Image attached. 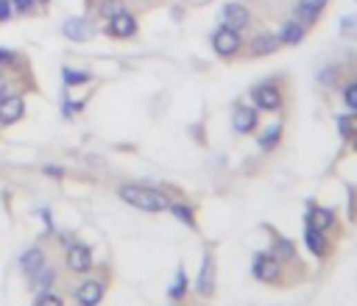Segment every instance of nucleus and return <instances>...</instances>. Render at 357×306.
Instances as JSON below:
<instances>
[{"label":"nucleus","mask_w":357,"mask_h":306,"mask_svg":"<svg viewBox=\"0 0 357 306\" xmlns=\"http://www.w3.org/2000/svg\"><path fill=\"white\" fill-rule=\"evenodd\" d=\"M117 195H120V201H126L128 206H134V209H139V212L157 214V212H168V209H171V198H168L165 192L154 190V187L123 184V187L117 190Z\"/></svg>","instance_id":"obj_1"},{"label":"nucleus","mask_w":357,"mask_h":306,"mask_svg":"<svg viewBox=\"0 0 357 306\" xmlns=\"http://www.w3.org/2000/svg\"><path fill=\"white\" fill-rule=\"evenodd\" d=\"M212 48H215V53H218L221 59H232V56H238V53H240V48H243L240 31H235V28H229V26L215 28V34H212Z\"/></svg>","instance_id":"obj_2"},{"label":"nucleus","mask_w":357,"mask_h":306,"mask_svg":"<svg viewBox=\"0 0 357 306\" xmlns=\"http://www.w3.org/2000/svg\"><path fill=\"white\" fill-rule=\"evenodd\" d=\"M106 34L115 37V39H131L137 34V17L131 12H117L115 17H109V26H106Z\"/></svg>","instance_id":"obj_3"},{"label":"nucleus","mask_w":357,"mask_h":306,"mask_svg":"<svg viewBox=\"0 0 357 306\" xmlns=\"http://www.w3.org/2000/svg\"><path fill=\"white\" fill-rule=\"evenodd\" d=\"M251 273H254V278H260L265 284H273V281H279V273H282L279 259L273 254H257L254 265H251Z\"/></svg>","instance_id":"obj_4"},{"label":"nucleus","mask_w":357,"mask_h":306,"mask_svg":"<svg viewBox=\"0 0 357 306\" xmlns=\"http://www.w3.org/2000/svg\"><path fill=\"white\" fill-rule=\"evenodd\" d=\"M215 273H218V265H215V256L212 254H204V265H201V273H198V295L201 298H212L215 295Z\"/></svg>","instance_id":"obj_5"},{"label":"nucleus","mask_w":357,"mask_h":306,"mask_svg":"<svg viewBox=\"0 0 357 306\" xmlns=\"http://www.w3.org/2000/svg\"><path fill=\"white\" fill-rule=\"evenodd\" d=\"M254 103L262 109V112H279L282 109V90L276 84H260L254 87Z\"/></svg>","instance_id":"obj_6"},{"label":"nucleus","mask_w":357,"mask_h":306,"mask_svg":"<svg viewBox=\"0 0 357 306\" xmlns=\"http://www.w3.org/2000/svg\"><path fill=\"white\" fill-rule=\"evenodd\" d=\"M61 34H64L70 42H90L93 34H95V28H93V23H90L87 17H70V20H64Z\"/></svg>","instance_id":"obj_7"},{"label":"nucleus","mask_w":357,"mask_h":306,"mask_svg":"<svg viewBox=\"0 0 357 306\" xmlns=\"http://www.w3.org/2000/svg\"><path fill=\"white\" fill-rule=\"evenodd\" d=\"M64 262H67V267L73 270V273H87V270L93 267V251H90L87 245L76 243V245H70V248H67Z\"/></svg>","instance_id":"obj_8"},{"label":"nucleus","mask_w":357,"mask_h":306,"mask_svg":"<svg viewBox=\"0 0 357 306\" xmlns=\"http://www.w3.org/2000/svg\"><path fill=\"white\" fill-rule=\"evenodd\" d=\"M26 112V103L20 95H3L0 98V125H15Z\"/></svg>","instance_id":"obj_9"},{"label":"nucleus","mask_w":357,"mask_h":306,"mask_svg":"<svg viewBox=\"0 0 357 306\" xmlns=\"http://www.w3.org/2000/svg\"><path fill=\"white\" fill-rule=\"evenodd\" d=\"M221 23L229 26V28H235V31H243L251 23V12L243 3H226L224 12H221Z\"/></svg>","instance_id":"obj_10"},{"label":"nucleus","mask_w":357,"mask_h":306,"mask_svg":"<svg viewBox=\"0 0 357 306\" xmlns=\"http://www.w3.org/2000/svg\"><path fill=\"white\" fill-rule=\"evenodd\" d=\"M104 292H106V287L98 278H87L76 289V300H79V306H98L104 300Z\"/></svg>","instance_id":"obj_11"},{"label":"nucleus","mask_w":357,"mask_h":306,"mask_svg":"<svg viewBox=\"0 0 357 306\" xmlns=\"http://www.w3.org/2000/svg\"><path fill=\"white\" fill-rule=\"evenodd\" d=\"M329 0H299V6H296V20L302 26H313L318 20V14L327 9Z\"/></svg>","instance_id":"obj_12"},{"label":"nucleus","mask_w":357,"mask_h":306,"mask_svg":"<svg viewBox=\"0 0 357 306\" xmlns=\"http://www.w3.org/2000/svg\"><path fill=\"white\" fill-rule=\"evenodd\" d=\"M305 34H307V26H302L299 20H288L279 28L276 39H279V45H299L305 39Z\"/></svg>","instance_id":"obj_13"},{"label":"nucleus","mask_w":357,"mask_h":306,"mask_svg":"<svg viewBox=\"0 0 357 306\" xmlns=\"http://www.w3.org/2000/svg\"><path fill=\"white\" fill-rule=\"evenodd\" d=\"M279 50V39L276 34H257L251 42H249V56H271Z\"/></svg>","instance_id":"obj_14"},{"label":"nucleus","mask_w":357,"mask_h":306,"mask_svg":"<svg viewBox=\"0 0 357 306\" xmlns=\"http://www.w3.org/2000/svg\"><path fill=\"white\" fill-rule=\"evenodd\" d=\"M232 125L238 134H251L257 128V109L251 106H238L235 109V117H232Z\"/></svg>","instance_id":"obj_15"},{"label":"nucleus","mask_w":357,"mask_h":306,"mask_svg":"<svg viewBox=\"0 0 357 306\" xmlns=\"http://www.w3.org/2000/svg\"><path fill=\"white\" fill-rule=\"evenodd\" d=\"M305 243H307V248L313 251V256H318V259H324L327 254H329V245H327V234H321V232H316V228H305Z\"/></svg>","instance_id":"obj_16"},{"label":"nucleus","mask_w":357,"mask_h":306,"mask_svg":"<svg viewBox=\"0 0 357 306\" xmlns=\"http://www.w3.org/2000/svg\"><path fill=\"white\" fill-rule=\"evenodd\" d=\"M307 225L316 228V232H321V234H327L329 228L335 225V212H329V209H313L310 217H307Z\"/></svg>","instance_id":"obj_17"},{"label":"nucleus","mask_w":357,"mask_h":306,"mask_svg":"<svg viewBox=\"0 0 357 306\" xmlns=\"http://www.w3.org/2000/svg\"><path fill=\"white\" fill-rule=\"evenodd\" d=\"M20 267H23V273H26V276H34L39 267H45V254H42V248H31V251H26V254L20 256Z\"/></svg>","instance_id":"obj_18"},{"label":"nucleus","mask_w":357,"mask_h":306,"mask_svg":"<svg viewBox=\"0 0 357 306\" xmlns=\"http://www.w3.org/2000/svg\"><path fill=\"white\" fill-rule=\"evenodd\" d=\"M279 142H282V125H279V123L271 125V128L260 136V147H262V150H273Z\"/></svg>","instance_id":"obj_19"},{"label":"nucleus","mask_w":357,"mask_h":306,"mask_svg":"<svg viewBox=\"0 0 357 306\" xmlns=\"http://www.w3.org/2000/svg\"><path fill=\"white\" fill-rule=\"evenodd\" d=\"M184 292H187V276H184V267H179L176 281H173V287L168 289V295H171V300H182Z\"/></svg>","instance_id":"obj_20"},{"label":"nucleus","mask_w":357,"mask_h":306,"mask_svg":"<svg viewBox=\"0 0 357 306\" xmlns=\"http://www.w3.org/2000/svg\"><path fill=\"white\" fill-rule=\"evenodd\" d=\"M87 81H90V72L64 67V84H67V87H79V84H87Z\"/></svg>","instance_id":"obj_21"},{"label":"nucleus","mask_w":357,"mask_h":306,"mask_svg":"<svg viewBox=\"0 0 357 306\" xmlns=\"http://www.w3.org/2000/svg\"><path fill=\"white\" fill-rule=\"evenodd\" d=\"M31 284H34L37 289H48V287L53 284V270H50V267H39V270L31 276Z\"/></svg>","instance_id":"obj_22"},{"label":"nucleus","mask_w":357,"mask_h":306,"mask_svg":"<svg viewBox=\"0 0 357 306\" xmlns=\"http://www.w3.org/2000/svg\"><path fill=\"white\" fill-rule=\"evenodd\" d=\"M126 6H123V0H101V6H98V12H101V17H115L117 12H123Z\"/></svg>","instance_id":"obj_23"},{"label":"nucleus","mask_w":357,"mask_h":306,"mask_svg":"<svg viewBox=\"0 0 357 306\" xmlns=\"http://www.w3.org/2000/svg\"><path fill=\"white\" fill-rule=\"evenodd\" d=\"M171 212L182 220V223H187V225H195V214H193V209L190 206H182V203H171Z\"/></svg>","instance_id":"obj_24"},{"label":"nucleus","mask_w":357,"mask_h":306,"mask_svg":"<svg viewBox=\"0 0 357 306\" xmlns=\"http://www.w3.org/2000/svg\"><path fill=\"white\" fill-rule=\"evenodd\" d=\"M273 256L276 259H293V245L288 240H276L273 243Z\"/></svg>","instance_id":"obj_25"},{"label":"nucleus","mask_w":357,"mask_h":306,"mask_svg":"<svg viewBox=\"0 0 357 306\" xmlns=\"http://www.w3.org/2000/svg\"><path fill=\"white\" fill-rule=\"evenodd\" d=\"M343 103H346L349 112H357V81L343 90Z\"/></svg>","instance_id":"obj_26"},{"label":"nucleus","mask_w":357,"mask_h":306,"mask_svg":"<svg viewBox=\"0 0 357 306\" xmlns=\"http://www.w3.org/2000/svg\"><path fill=\"white\" fill-rule=\"evenodd\" d=\"M37 9V0H12V12L17 14H31Z\"/></svg>","instance_id":"obj_27"},{"label":"nucleus","mask_w":357,"mask_h":306,"mask_svg":"<svg viewBox=\"0 0 357 306\" xmlns=\"http://www.w3.org/2000/svg\"><path fill=\"white\" fill-rule=\"evenodd\" d=\"M34 306H64L61 303V298L59 295H53V292H42L39 298H37V303Z\"/></svg>","instance_id":"obj_28"},{"label":"nucleus","mask_w":357,"mask_h":306,"mask_svg":"<svg viewBox=\"0 0 357 306\" xmlns=\"http://www.w3.org/2000/svg\"><path fill=\"white\" fill-rule=\"evenodd\" d=\"M12 20V0H0V23Z\"/></svg>","instance_id":"obj_29"},{"label":"nucleus","mask_w":357,"mask_h":306,"mask_svg":"<svg viewBox=\"0 0 357 306\" xmlns=\"http://www.w3.org/2000/svg\"><path fill=\"white\" fill-rule=\"evenodd\" d=\"M3 64H15V53L6 50V48H0V67H3Z\"/></svg>","instance_id":"obj_30"},{"label":"nucleus","mask_w":357,"mask_h":306,"mask_svg":"<svg viewBox=\"0 0 357 306\" xmlns=\"http://www.w3.org/2000/svg\"><path fill=\"white\" fill-rule=\"evenodd\" d=\"M3 95H9V79L0 72V98H3Z\"/></svg>","instance_id":"obj_31"},{"label":"nucleus","mask_w":357,"mask_h":306,"mask_svg":"<svg viewBox=\"0 0 357 306\" xmlns=\"http://www.w3.org/2000/svg\"><path fill=\"white\" fill-rule=\"evenodd\" d=\"M45 173H48V176H61V170H59V167H53V165H48V167H45Z\"/></svg>","instance_id":"obj_32"},{"label":"nucleus","mask_w":357,"mask_h":306,"mask_svg":"<svg viewBox=\"0 0 357 306\" xmlns=\"http://www.w3.org/2000/svg\"><path fill=\"white\" fill-rule=\"evenodd\" d=\"M37 3H42V6H48V3H50V0H37Z\"/></svg>","instance_id":"obj_33"},{"label":"nucleus","mask_w":357,"mask_h":306,"mask_svg":"<svg viewBox=\"0 0 357 306\" xmlns=\"http://www.w3.org/2000/svg\"><path fill=\"white\" fill-rule=\"evenodd\" d=\"M354 150H357V139H354Z\"/></svg>","instance_id":"obj_34"}]
</instances>
